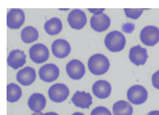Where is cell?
<instances>
[{"instance_id":"cell-31","label":"cell","mask_w":159,"mask_h":115,"mask_svg":"<svg viewBox=\"0 0 159 115\" xmlns=\"http://www.w3.org/2000/svg\"><path fill=\"white\" fill-rule=\"evenodd\" d=\"M72 115H85L83 113H73Z\"/></svg>"},{"instance_id":"cell-7","label":"cell","mask_w":159,"mask_h":115,"mask_svg":"<svg viewBox=\"0 0 159 115\" xmlns=\"http://www.w3.org/2000/svg\"><path fill=\"white\" fill-rule=\"evenodd\" d=\"M38 74L40 79L43 81L47 83L52 82L59 77V69L55 64L49 63L40 68Z\"/></svg>"},{"instance_id":"cell-15","label":"cell","mask_w":159,"mask_h":115,"mask_svg":"<svg viewBox=\"0 0 159 115\" xmlns=\"http://www.w3.org/2000/svg\"><path fill=\"white\" fill-rule=\"evenodd\" d=\"M36 77V72L34 69L27 66L18 72L16 79L20 84L23 86H29L34 82Z\"/></svg>"},{"instance_id":"cell-8","label":"cell","mask_w":159,"mask_h":115,"mask_svg":"<svg viewBox=\"0 0 159 115\" xmlns=\"http://www.w3.org/2000/svg\"><path fill=\"white\" fill-rule=\"evenodd\" d=\"M25 21V13L20 9L10 10L7 15V25L12 29H19Z\"/></svg>"},{"instance_id":"cell-11","label":"cell","mask_w":159,"mask_h":115,"mask_svg":"<svg viewBox=\"0 0 159 115\" xmlns=\"http://www.w3.org/2000/svg\"><path fill=\"white\" fill-rule=\"evenodd\" d=\"M129 59L135 65H144L148 58L147 50L140 45L133 46L129 51Z\"/></svg>"},{"instance_id":"cell-1","label":"cell","mask_w":159,"mask_h":115,"mask_svg":"<svg viewBox=\"0 0 159 115\" xmlns=\"http://www.w3.org/2000/svg\"><path fill=\"white\" fill-rule=\"evenodd\" d=\"M110 67L108 58L101 53L92 55L88 61V68L95 75H101L107 72Z\"/></svg>"},{"instance_id":"cell-20","label":"cell","mask_w":159,"mask_h":115,"mask_svg":"<svg viewBox=\"0 0 159 115\" xmlns=\"http://www.w3.org/2000/svg\"><path fill=\"white\" fill-rule=\"evenodd\" d=\"M114 115H132L133 109L130 103L124 100H120L113 106Z\"/></svg>"},{"instance_id":"cell-24","label":"cell","mask_w":159,"mask_h":115,"mask_svg":"<svg viewBox=\"0 0 159 115\" xmlns=\"http://www.w3.org/2000/svg\"><path fill=\"white\" fill-rule=\"evenodd\" d=\"M90 115H112V113L107 108L98 106L92 110Z\"/></svg>"},{"instance_id":"cell-12","label":"cell","mask_w":159,"mask_h":115,"mask_svg":"<svg viewBox=\"0 0 159 115\" xmlns=\"http://www.w3.org/2000/svg\"><path fill=\"white\" fill-rule=\"evenodd\" d=\"M90 24L93 30L97 32H103L107 30L111 25V19L104 13L94 15L91 18Z\"/></svg>"},{"instance_id":"cell-23","label":"cell","mask_w":159,"mask_h":115,"mask_svg":"<svg viewBox=\"0 0 159 115\" xmlns=\"http://www.w3.org/2000/svg\"><path fill=\"white\" fill-rule=\"evenodd\" d=\"M124 12L127 17L133 19H137L142 15L144 9H129L124 8Z\"/></svg>"},{"instance_id":"cell-5","label":"cell","mask_w":159,"mask_h":115,"mask_svg":"<svg viewBox=\"0 0 159 115\" xmlns=\"http://www.w3.org/2000/svg\"><path fill=\"white\" fill-rule=\"evenodd\" d=\"M30 58L33 62L40 64L46 62L49 57V52L47 47L43 44H37L30 48Z\"/></svg>"},{"instance_id":"cell-26","label":"cell","mask_w":159,"mask_h":115,"mask_svg":"<svg viewBox=\"0 0 159 115\" xmlns=\"http://www.w3.org/2000/svg\"><path fill=\"white\" fill-rule=\"evenodd\" d=\"M152 84L154 88L159 90V70L157 71L152 76Z\"/></svg>"},{"instance_id":"cell-4","label":"cell","mask_w":159,"mask_h":115,"mask_svg":"<svg viewBox=\"0 0 159 115\" xmlns=\"http://www.w3.org/2000/svg\"><path fill=\"white\" fill-rule=\"evenodd\" d=\"M70 91L64 84L57 83L51 86L48 90L50 99L56 103H61L66 100L69 95Z\"/></svg>"},{"instance_id":"cell-21","label":"cell","mask_w":159,"mask_h":115,"mask_svg":"<svg viewBox=\"0 0 159 115\" xmlns=\"http://www.w3.org/2000/svg\"><path fill=\"white\" fill-rule=\"evenodd\" d=\"M22 95L21 88L15 83H10L7 86V100L9 103H16Z\"/></svg>"},{"instance_id":"cell-17","label":"cell","mask_w":159,"mask_h":115,"mask_svg":"<svg viewBox=\"0 0 159 115\" xmlns=\"http://www.w3.org/2000/svg\"><path fill=\"white\" fill-rule=\"evenodd\" d=\"M72 103L77 108L81 109H89L92 104V98L89 93L84 91H77L71 98Z\"/></svg>"},{"instance_id":"cell-30","label":"cell","mask_w":159,"mask_h":115,"mask_svg":"<svg viewBox=\"0 0 159 115\" xmlns=\"http://www.w3.org/2000/svg\"><path fill=\"white\" fill-rule=\"evenodd\" d=\"M43 115V113L42 112H39V113H33V114H32V115Z\"/></svg>"},{"instance_id":"cell-29","label":"cell","mask_w":159,"mask_h":115,"mask_svg":"<svg viewBox=\"0 0 159 115\" xmlns=\"http://www.w3.org/2000/svg\"><path fill=\"white\" fill-rule=\"evenodd\" d=\"M43 115H59L57 113H54V112H49L43 114Z\"/></svg>"},{"instance_id":"cell-19","label":"cell","mask_w":159,"mask_h":115,"mask_svg":"<svg viewBox=\"0 0 159 115\" xmlns=\"http://www.w3.org/2000/svg\"><path fill=\"white\" fill-rule=\"evenodd\" d=\"M62 29V22L58 18H51L45 23V30L50 35H57L60 33Z\"/></svg>"},{"instance_id":"cell-16","label":"cell","mask_w":159,"mask_h":115,"mask_svg":"<svg viewBox=\"0 0 159 115\" xmlns=\"http://www.w3.org/2000/svg\"><path fill=\"white\" fill-rule=\"evenodd\" d=\"M8 65L14 70L22 67L26 62V55L23 51L17 49L11 51L7 58Z\"/></svg>"},{"instance_id":"cell-3","label":"cell","mask_w":159,"mask_h":115,"mask_svg":"<svg viewBox=\"0 0 159 115\" xmlns=\"http://www.w3.org/2000/svg\"><path fill=\"white\" fill-rule=\"evenodd\" d=\"M148 97V91L143 86L135 85L129 88L127 92V98L134 105L144 104Z\"/></svg>"},{"instance_id":"cell-9","label":"cell","mask_w":159,"mask_h":115,"mask_svg":"<svg viewBox=\"0 0 159 115\" xmlns=\"http://www.w3.org/2000/svg\"><path fill=\"white\" fill-rule=\"evenodd\" d=\"M66 70L67 75L73 80H80L85 74V67L84 63L75 59L68 62L66 66Z\"/></svg>"},{"instance_id":"cell-10","label":"cell","mask_w":159,"mask_h":115,"mask_svg":"<svg viewBox=\"0 0 159 115\" xmlns=\"http://www.w3.org/2000/svg\"><path fill=\"white\" fill-rule=\"evenodd\" d=\"M67 22L72 28L80 30L86 25L87 23V17L84 11L76 9L72 10L69 14Z\"/></svg>"},{"instance_id":"cell-13","label":"cell","mask_w":159,"mask_h":115,"mask_svg":"<svg viewBox=\"0 0 159 115\" xmlns=\"http://www.w3.org/2000/svg\"><path fill=\"white\" fill-rule=\"evenodd\" d=\"M52 50L53 55L56 58H64L71 52V46L66 40L59 39L52 43Z\"/></svg>"},{"instance_id":"cell-27","label":"cell","mask_w":159,"mask_h":115,"mask_svg":"<svg viewBox=\"0 0 159 115\" xmlns=\"http://www.w3.org/2000/svg\"><path fill=\"white\" fill-rule=\"evenodd\" d=\"M88 10L90 12L93 13L94 15H98V14H101L104 11V8L102 9H90L89 8Z\"/></svg>"},{"instance_id":"cell-28","label":"cell","mask_w":159,"mask_h":115,"mask_svg":"<svg viewBox=\"0 0 159 115\" xmlns=\"http://www.w3.org/2000/svg\"><path fill=\"white\" fill-rule=\"evenodd\" d=\"M147 115H159V111H152Z\"/></svg>"},{"instance_id":"cell-6","label":"cell","mask_w":159,"mask_h":115,"mask_svg":"<svg viewBox=\"0 0 159 115\" xmlns=\"http://www.w3.org/2000/svg\"><path fill=\"white\" fill-rule=\"evenodd\" d=\"M140 37L144 45L153 46L159 41V28L152 25L147 26L142 29Z\"/></svg>"},{"instance_id":"cell-22","label":"cell","mask_w":159,"mask_h":115,"mask_svg":"<svg viewBox=\"0 0 159 115\" xmlns=\"http://www.w3.org/2000/svg\"><path fill=\"white\" fill-rule=\"evenodd\" d=\"M39 37L38 30L32 26L25 27L21 32V39L24 43L30 44L37 40Z\"/></svg>"},{"instance_id":"cell-14","label":"cell","mask_w":159,"mask_h":115,"mask_svg":"<svg viewBox=\"0 0 159 115\" xmlns=\"http://www.w3.org/2000/svg\"><path fill=\"white\" fill-rule=\"evenodd\" d=\"M112 92V87L108 81L99 80L92 86V92L97 98L104 99L108 98Z\"/></svg>"},{"instance_id":"cell-2","label":"cell","mask_w":159,"mask_h":115,"mask_svg":"<svg viewBox=\"0 0 159 115\" xmlns=\"http://www.w3.org/2000/svg\"><path fill=\"white\" fill-rule=\"evenodd\" d=\"M104 44L110 51L117 53L124 49L126 44V39L122 33L118 31H112L106 35Z\"/></svg>"},{"instance_id":"cell-18","label":"cell","mask_w":159,"mask_h":115,"mask_svg":"<svg viewBox=\"0 0 159 115\" xmlns=\"http://www.w3.org/2000/svg\"><path fill=\"white\" fill-rule=\"evenodd\" d=\"M46 99L44 95L40 93H33L28 101V105L31 111L34 113L41 112L46 106Z\"/></svg>"},{"instance_id":"cell-25","label":"cell","mask_w":159,"mask_h":115,"mask_svg":"<svg viewBox=\"0 0 159 115\" xmlns=\"http://www.w3.org/2000/svg\"><path fill=\"white\" fill-rule=\"evenodd\" d=\"M135 29V25L132 23H127L124 24L122 27V29L125 33L130 34L134 31Z\"/></svg>"}]
</instances>
